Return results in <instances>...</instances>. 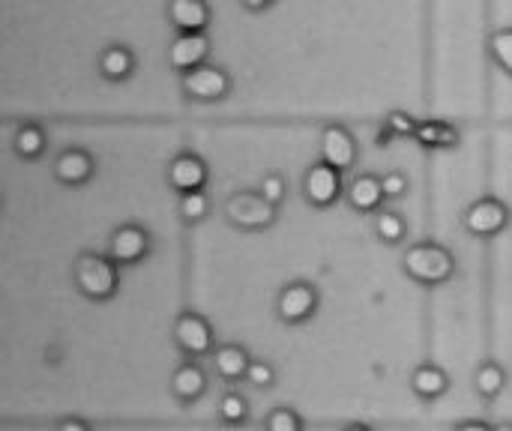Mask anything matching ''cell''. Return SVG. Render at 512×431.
I'll return each instance as SVG.
<instances>
[{
    "mask_svg": "<svg viewBox=\"0 0 512 431\" xmlns=\"http://www.w3.org/2000/svg\"><path fill=\"white\" fill-rule=\"evenodd\" d=\"M72 279L75 288L96 303H105L117 294L120 288V267L108 258V255H96V252H84L75 258L72 264Z\"/></svg>",
    "mask_w": 512,
    "mask_h": 431,
    "instance_id": "1",
    "label": "cell"
},
{
    "mask_svg": "<svg viewBox=\"0 0 512 431\" xmlns=\"http://www.w3.org/2000/svg\"><path fill=\"white\" fill-rule=\"evenodd\" d=\"M405 273L417 282V285H426V288H435V285H444L453 279L456 273V258L447 246L441 243H414L405 258Z\"/></svg>",
    "mask_w": 512,
    "mask_h": 431,
    "instance_id": "2",
    "label": "cell"
},
{
    "mask_svg": "<svg viewBox=\"0 0 512 431\" xmlns=\"http://www.w3.org/2000/svg\"><path fill=\"white\" fill-rule=\"evenodd\" d=\"M276 210L261 192H234L225 201V219L240 231H264L276 222Z\"/></svg>",
    "mask_w": 512,
    "mask_h": 431,
    "instance_id": "3",
    "label": "cell"
},
{
    "mask_svg": "<svg viewBox=\"0 0 512 431\" xmlns=\"http://www.w3.org/2000/svg\"><path fill=\"white\" fill-rule=\"evenodd\" d=\"M180 87H183V96L192 102H222L231 93V75L225 66L204 63L180 75Z\"/></svg>",
    "mask_w": 512,
    "mask_h": 431,
    "instance_id": "4",
    "label": "cell"
},
{
    "mask_svg": "<svg viewBox=\"0 0 512 431\" xmlns=\"http://www.w3.org/2000/svg\"><path fill=\"white\" fill-rule=\"evenodd\" d=\"M462 225L471 237H480V240H489V237H498L507 225H510V207L492 195L474 201L465 216H462Z\"/></svg>",
    "mask_w": 512,
    "mask_h": 431,
    "instance_id": "5",
    "label": "cell"
},
{
    "mask_svg": "<svg viewBox=\"0 0 512 431\" xmlns=\"http://www.w3.org/2000/svg\"><path fill=\"white\" fill-rule=\"evenodd\" d=\"M303 195L315 210H327L333 207L339 198H345V183H342V171H336L327 162H315L306 177H303Z\"/></svg>",
    "mask_w": 512,
    "mask_h": 431,
    "instance_id": "6",
    "label": "cell"
},
{
    "mask_svg": "<svg viewBox=\"0 0 512 431\" xmlns=\"http://www.w3.org/2000/svg\"><path fill=\"white\" fill-rule=\"evenodd\" d=\"M174 345L189 357V360H198V357H207L213 354V345H216V336H213V327L204 315L198 312H186L174 321Z\"/></svg>",
    "mask_w": 512,
    "mask_h": 431,
    "instance_id": "7",
    "label": "cell"
},
{
    "mask_svg": "<svg viewBox=\"0 0 512 431\" xmlns=\"http://www.w3.org/2000/svg\"><path fill=\"white\" fill-rule=\"evenodd\" d=\"M147 255H150V234H147V228H141L135 222H126V225L114 228V234L108 240V258L117 267H132V264L144 261Z\"/></svg>",
    "mask_w": 512,
    "mask_h": 431,
    "instance_id": "8",
    "label": "cell"
},
{
    "mask_svg": "<svg viewBox=\"0 0 512 431\" xmlns=\"http://www.w3.org/2000/svg\"><path fill=\"white\" fill-rule=\"evenodd\" d=\"M318 303H321V297H318V291L309 282H291V285L282 288V294L276 300V315L285 324L297 327V324H306V321L315 318Z\"/></svg>",
    "mask_w": 512,
    "mask_h": 431,
    "instance_id": "9",
    "label": "cell"
},
{
    "mask_svg": "<svg viewBox=\"0 0 512 431\" xmlns=\"http://www.w3.org/2000/svg\"><path fill=\"white\" fill-rule=\"evenodd\" d=\"M210 57V36L207 33H177L168 42V66L180 75L204 66Z\"/></svg>",
    "mask_w": 512,
    "mask_h": 431,
    "instance_id": "10",
    "label": "cell"
},
{
    "mask_svg": "<svg viewBox=\"0 0 512 431\" xmlns=\"http://www.w3.org/2000/svg\"><path fill=\"white\" fill-rule=\"evenodd\" d=\"M207 162L198 156V153H177L168 165V186L177 192V195H192V192H204L207 186Z\"/></svg>",
    "mask_w": 512,
    "mask_h": 431,
    "instance_id": "11",
    "label": "cell"
},
{
    "mask_svg": "<svg viewBox=\"0 0 512 431\" xmlns=\"http://www.w3.org/2000/svg\"><path fill=\"white\" fill-rule=\"evenodd\" d=\"M321 162L336 171H351L357 165V141L342 123H330L321 132Z\"/></svg>",
    "mask_w": 512,
    "mask_h": 431,
    "instance_id": "12",
    "label": "cell"
},
{
    "mask_svg": "<svg viewBox=\"0 0 512 431\" xmlns=\"http://www.w3.org/2000/svg\"><path fill=\"white\" fill-rule=\"evenodd\" d=\"M165 18L177 33H207L213 12L207 0H168Z\"/></svg>",
    "mask_w": 512,
    "mask_h": 431,
    "instance_id": "13",
    "label": "cell"
},
{
    "mask_svg": "<svg viewBox=\"0 0 512 431\" xmlns=\"http://www.w3.org/2000/svg\"><path fill=\"white\" fill-rule=\"evenodd\" d=\"M93 174H96V159L84 147H69L54 159V177H57V183H63L69 189L87 186L93 180Z\"/></svg>",
    "mask_w": 512,
    "mask_h": 431,
    "instance_id": "14",
    "label": "cell"
},
{
    "mask_svg": "<svg viewBox=\"0 0 512 431\" xmlns=\"http://www.w3.org/2000/svg\"><path fill=\"white\" fill-rule=\"evenodd\" d=\"M345 198H348L351 210H354V213H363V216L381 213V204L387 201V198H384L381 177H375V174H360V177H354L351 186L345 189Z\"/></svg>",
    "mask_w": 512,
    "mask_h": 431,
    "instance_id": "15",
    "label": "cell"
},
{
    "mask_svg": "<svg viewBox=\"0 0 512 431\" xmlns=\"http://www.w3.org/2000/svg\"><path fill=\"white\" fill-rule=\"evenodd\" d=\"M96 69H99V75L105 81L120 84V81L132 78V72H135V54H132L129 45H120V42L105 45L99 51V57H96Z\"/></svg>",
    "mask_w": 512,
    "mask_h": 431,
    "instance_id": "16",
    "label": "cell"
},
{
    "mask_svg": "<svg viewBox=\"0 0 512 431\" xmlns=\"http://www.w3.org/2000/svg\"><path fill=\"white\" fill-rule=\"evenodd\" d=\"M171 393L180 405H195L207 393V375L198 363H183L171 375Z\"/></svg>",
    "mask_w": 512,
    "mask_h": 431,
    "instance_id": "17",
    "label": "cell"
},
{
    "mask_svg": "<svg viewBox=\"0 0 512 431\" xmlns=\"http://www.w3.org/2000/svg\"><path fill=\"white\" fill-rule=\"evenodd\" d=\"M213 363H216V372H219L222 381L237 384V381H246L252 357H249V351L243 345H222V348L213 351Z\"/></svg>",
    "mask_w": 512,
    "mask_h": 431,
    "instance_id": "18",
    "label": "cell"
},
{
    "mask_svg": "<svg viewBox=\"0 0 512 431\" xmlns=\"http://www.w3.org/2000/svg\"><path fill=\"white\" fill-rule=\"evenodd\" d=\"M414 141L426 150H453V147H459L462 135L456 126H450L444 120H423V123H417Z\"/></svg>",
    "mask_w": 512,
    "mask_h": 431,
    "instance_id": "19",
    "label": "cell"
},
{
    "mask_svg": "<svg viewBox=\"0 0 512 431\" xmlns=\"http://www.w3.org/2000/svg\"><path fill=\"white\" fill-rule=\"evenodd\" d=\"M411 390L423 399V402H438L447 390H450V378L441 366L435 363H426V366H417L414 375H411Z\"/></svg>",
    "mask_w": 512,
    "mask_h": 431,
    "instance_id": "20",
    "label": "cell"
},
{
    "mask_svg": "<svg viewBox=\"0 0 512 431\" xmlns=\"http://www.w3.org/2000/svg\"><path fill=\"white\" fill-rule=\"evenodd\" d=\"M12 147H15V156L24 159V162H36L45 147H48V135L39 123H21L15 129V138H12Z\"/></svg>",
    "mask_w": 512,
    "mask_h": 431,
    "instance_id": "21",
    "label": "cell"
},
{
    "mask_svg": "<svg viewBox=\"0 0 512 431\" xmlns=\"http://www.w3.org/2000/svg\"><path fill=\"white\" fill-rule=\"evenodd\" d=\"M375 237L387 246H399L408 237V222L393 210H381L375 213Z\"/></svg>",
    "mask_w": 512,
    "mask_h": 431,
    "instance_id": "22",
    "label": "cell"
},
{
    "mask_svg": "<svg viewBox=\"0 0 512 431\" xmlns=\"http://www.w3.org/2000/svg\"><path fill=\"white\" fill-rule=\"evenodd\" d=\"M474 387H477V393L483 396V399H498L501 393H504V387H507V372L498 366V363H483L480 369H477V375H474Z\"/></svg>",
    "mask_w": 512,
    "mask_h": 431,
    "instance_id": "23",
    "label": "cell"
},
{
    "mask_svg": "<svg viewBox=\"0 0 512 431\" xmlns=\"http://www.w3.org/2000/svg\"><path fill=\"white\" fill-rule=\"evenodd\" d=\"M414 132H417V120L408 111H390L381 123L378 144H387L390 138H414Z\"/></svg>",
    "mask_w": 512,
    "mask_h": 431,
    "instance_id": "24",
    "label": "cell"
},
{
    "mask_svg": "<svg viewBox=\"0 0 512 431\" xmlns=\"http://www.w3.org/2000/svg\"><path fill=\"white\" fill-rule=\"evenodd\" d=\"M177 213L186 225H195V222H204L207 213H210V198L204 192H192V195H180V204H177Z\"/></svg>",
    "mask_w": 512,
    "mask_h": 431,
    "instance_id": "25",
    "label": "cell"
},
{
    "mask_svg": "<svg viewBox=\"0 0 512 431\" xmlns=\"http://www.w3.org/2000/svg\"><path fill=\"white\" fill-rule=\"evenodd\" d=\"M219 420L225 426H243L249 420V402L240 393H225L219 402Z\"/></svg>",
    "mask_w": 512,
    "mask_h": 431,
    "instance_id": "26",
    "label": "cell"
},
{
    "mask_svg": "<svg viewBox=\"0 0 512 431\" xmlns=\"http://www.w3.org/2000/svg\"><path fill=\"white\" fill-rule=\"evenodd\" d=\"M489 54L498 69H504L512 78V30H495L489 36Z\"/></svg>",
    "mask_w": 512,
    "mask_h": 431,
    "instance_id": "27",
    "label": "cell"
},
{
    "mask_svg": "<svg viewBox=\"0 0 512 431\" xmlns=\"http://www.w3.org/2000/svg\"><path fill=\"white\" fill-rule=\"evenodd\" d=\"M258 192H261L273 207H279V204L285 201V195H288V183H285V177H282L279 171H270V174H264V177H261Z\"/></svg>",
    "mask_w": 512,
    "mask_h": 431,
    "instance_id": "28",
    "label": "cell"
},
{
    "mask_svg": "<svg viewBox=\"0 0 512 431\" xmlns=\"http://www.w3.org/2000/svg\"><path fill=\"white\" fill-rule=\"evenodd\" d=\"M267 431H303V417L291 408H276L270 411L267 423H264Z\"/></svg>",
    "mask_w": 512,
    "mask_h": 431,
    "instance_id": "29",
    "label": "cell"
},
{
    "mask_svg": "<svg viewBox=\"0 0 512 431\" xmlns=\"http://www.w3.org/2000/svg\"><path fill=\"white\" fill-rule=\"evenodd\" d=\"M246 384L255 387V390H270L276 384V369L264 360H252L249 366V375H246Z\"/></svg>",
    "mask_w": 512,
    "mask_h": 431,
    "instance_id": "30",
    "label": "cell"
},
{
    "mask_svg": "<svg viewBox=\"0 0 512 431\" xmlns=\"http://www.w3.org/2000/svg\"><path fill=\"white\" fill-rule=\"evenodd\" d=\"M381 186H384V198L387 201H396V198H405L408 195V177L402 171H387L381 177Z\"/></svg>",
    "mask_w": 512,
    "mask_h": 431,
    "instance_id": "31",
    "label": "cell"
},
{
    "mask_svg": "<svg viewBox=\"0 0 512 431\" xmlns=\"http://www.w3.org/2000/svg\"><path fill=\"white\" fill-rule=\"evenodd\" d=\"M57 431H93L87 420H78V417H69V420H60Z\"/></svg>",
    "mask_w": 512,
    "mask_h": 431,
    "instance_id": "32",
    "label": "cell"
},
{
    "mask_svg": "<svg viewBox=\"0 0 512 431\" xmlns=\"http://www.w3.org/2000/svg\"><path fill=\"white\" fill-rule=\"evenodd\" d=\"M276 0H240V6L243 9H249V12H264V9H270Z\"/></svg>",
    "mask_w": 512,
    "mask_h": 431,
    "instance_id": "33",
    "label": "cell"
},
{
    "mask_svg": "<svg viewBox=\"0 0 512 431\" xmlns=\"http://www.w3.org/2000/svg\"><path fill=\"white\" fill-rule=\"evenodd\" d=\"M456 431H495V426L489 423H480V420H468V423H459Z\"/></svg>",
    "mask_w": 512,
    "mask_h": 431,
    "instance_id": "34",
    "label": "cell"
},
{
    "mask_svg": "<svg viewBox=\"0 0 512 431\" xmlns=\"http://www.w3.org/2000/svg\"><path fill=\"white\" fill-rule=\"evenodd\" d=\"M345 431H372L369 426H363V423H354V426H348Z\"/></svg>",
    "mask_w": 512,
    "mask_h": 431,
    "instance_id": "35",
    "label": "cell"
},
{
    "mask_svg": "<svg viewBox=\"0 0 512 431\" xmlns=\"http://www.w3.org/2000/svg\"><path fill=\"white\" fill-rule=\"evenodd\" d=\"M495 431H512V426H495Z\"/></svg>",
    "mask_w": 512,
    "mask_h": 431,
    "instance_id": "36",
    "label": "cell"
}]
</instances>
